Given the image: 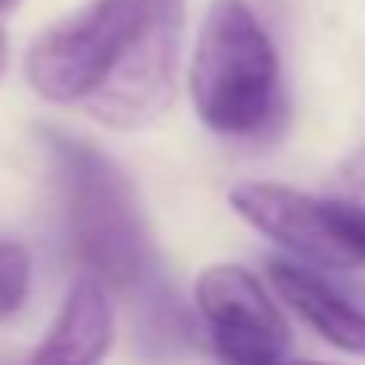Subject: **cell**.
<instances>
[{"label": "cell", "instance_id": "6da1fadb", "mask_svg": "<svg viewBox=\"0 0 365 365\" xmlns=\"http://www.w3.org/2000/svg\"><path fill=\"white\" fill-rule=\"evenodd\" d=\"M185 0H91L28 48V83L110 130H142L177 91Z\"/></svg>", "mask_w": 365, "mask_h": 365}, {"label": "cell", "instance_id": "7a4b0ae2", "mask_svg": "<svg viewBox=\"0 0 365 365\" xmlns=\"http://www.w3.org/2000/svg\"><path fill=\"white\" fill-rule=\"evenodd\" d=\"M197 118L232 142H263L287 122L283 63L247 0H212L189 67Z\"/></svg>", "mask_w": 365, "mask_h": 365}, {"label": "cell", "instance_id": "3957f363", "mask_svg": "<svg viewBox=\"0 0 365 365\" xmlns=\"http://www.w3.org/2000/svg\"><path fill=\"white\" fill-rule=\"evenodd\" d=\"M43 142L59 169L67 240L83 271L110 291L145 287L153 275V247L130 177L83 138L48 130Z\"/></svg>", "mask_w": 365, "mask_h": 365}, {"label": "cell", "instance_id": "277c9868", "mask_svg": "<svg viewBox=\"0 0 365 365\" xmlns=\"http://www.w3.org/2000/svg\"><path fill=\"white\" fill-rule=\"evenodd\" d=\"M192 302L224 365H287L291 326L255 271L212 263L197 275Z\"/></svg>", "mask_w": 365, "mask_h": 365}, {"label": "cell", "instance_id": "5b68a950", "mask_svg": "<svg viewBox=\"0 0 365 365\" xmlns=\"http://www.w3.org/2000/svg\"><path fill=\"white\" fill-rule=\"evenodd\" d=\"M228 205L236 208L240 220L252 224L275 247H283V255L291 259L310 263L318 271H357L322 197H310L279 181H240L228 192Z\"/></svg>", "mask_w": 365, "mask_h": 365}, {"label": "cell", "instance_id": "8992f818", "mask_svg": "<svg viewBox=\"0 0 365 365\" xmlns=\"http://www.w3.org/2000/svg\"><path fill=\"white\" fill-rule=\"evenodd\" d=\"M267 283L275 299L299 322H307L326 346L349 357H365V310L354 299H346L318 267L299 263L291 255H275L267 259Z\"/></svg>", "mask_w": 365, "mask_h": 365}, {"label": "cell", "instance_id": "52a82bcc", "mask_svg": "<svg viewBox=\"0 0 365 365\" xmlns=\"http://www.w3.org/2000/svg\"><path fill=\"white\" fill-rule=\"evenodd\" d=\"M114 346V299L103 279L83 271L63 294L48 338L24 365H103Z\"/></svg>", "mask_w": 365, "mask_h": 365}, {"label": "cell", "instance_id": "ba28073f", "mask_svg": "<svg viewBox=\"0 0 365 365\" xmlns=\"http://www.w3.org/2000/svg\"><path fill=\"white\" fill-rule=\"evenodd\" d=\"M322 205L338 228L346 252L357 267H365V142L354 145L334 165V173L322 185Z\"/></svg>", "mask_w": 365, "mask_h": 365}, {"label": "cell", "instance_id": "9c48e42d", "mask_svg": "<svg viewBox=\"0 0 365 365\" xmlns=\"http://www.w3.org/2000/svg\"><path fill=\"white\" fill-rule=\"evenodd\" d=\"M32 294V255L16 240H0V322L16 318Z\"/></svg>", "mask_w": 365, "mask_h": 365}, {"label": "cell", "instance_id": "30bf717a", "mask_svg": "<svg viewBox=\"0 0 365 365\" xmlns=\"http://www.w3.org/2000/svg\"><path fill=\"white\" fill-rule=\"evenodd\" d=\"M4 67H9V36L0 28V79H4Z\"/></svg>", "mask_w": 365, "mask_h": 365}, {"label": "cell", "instance_id": "8fae6325", "mask_svg": "<svg viewBox=\"0 0 365 365\" xmlns=\"http://www.w3.org/2000/svg\"><path fill=\"white\" fill-rule=\"evenodd\" d=\"M16 4H20V0H0V12H12Z\"/></svg>", "mask_w": 365, "mask_h": 365}, {"label": "cell", "instance_id": "7c38bea8", "mask_svg": "<svg viewBox=\"0 0 365 365\" xmlns=\"http://www.w3.org/2000/svg\"><path fill=\"white\" fill-rule=\"evenodd\" d=\"M287 365H318V361H287Z\"/></svg>", "mask_w": 365, "mask_h": 365}]
</instances>
